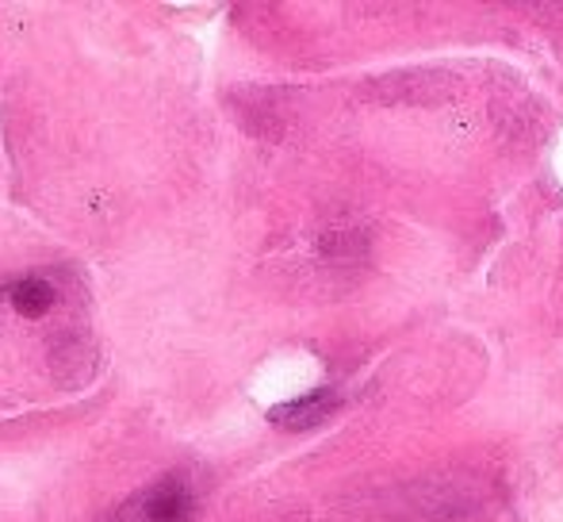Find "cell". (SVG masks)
Here are the masks:
<instances>
[{"mask_svg": "<svg viewBox=\"0 0 563 522\" xmlns=\"http://www.w3.org/2000/svg\"><path fill=\"white\" fill-rule=\"evenodd\" d=\"M196 492L185 477H162L119 508V522H192Z\"/></svg>", "mask_w": 563, "mask_h": 522, "instance_id": "obj_1", "label": "cell"}, {"mask_svg": "<svg viewBox=\"0 0 563 522\" xmlns=\"http://www.w3.org/2000/svg\"><path fill=\"white\" fill-rule=\"evenodd\" d=\"M4 304L12 307L20 319H43V315H51V307L58 304V292H54V284L46 281V276H20V281H12L4 292Z\"/></svg>", "mask_w": 563, "mask_h": 522, "instance_id": "obj_2", "label": "cell"}, {"mask_svg": "<svg viewBox=\"0 0 563 522\" xmlns=\"http://www.w3.org/2000/svg\"><path fill=\"white\" fill-rule=\"evenodd\" d=\"M330 407V395L319 392V395H307V400L299 403H288V407H276L273 418L276 423H291V426H303V423H314V418H322Z\"/></svg>", "mask_w": 563, "mask_h": 522, "instance_id": "obj_3", "label": "cell"}]
</instances>
